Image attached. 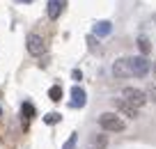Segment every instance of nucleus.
<instances>
[{"label":"nucleus","mask_w":156,"mask_h":149,"mask_svg":"<svg viewBox=\"0 0 156 149\" xmlns=\"http://www.w3.org/2000/svg\"><path fill=\"white\" fill-rule=\"evenodd\" d=\"M99 126H101L103 131H110V133H119V131L126 129L124 119L119 115H115V112H103V115H99Z\"/></svg>","instance_id":"obj_1"},{"label":"nucleus","mask_w":156,"mask_h":149,"mask_svg":"<svg viewBox=\"0 0 156 149\" xmlns=\"http://www.w3.org/2000/svg\"><path fill=\"white\" fill-rule=\"evenodd\" d=\"M129 67H131V76L136 78H145L151 69V62L145 55H136V58H129Z\"/></svg>","instance_id":"obj_2"},{"label":"nucleus","mask_w":156,"mask_h":149,"mask_svg":"<svg viewBox=\"0 0 156 149\" xmlns=\"http://www.w3.org/2000/svg\"><path fill=\"white\" fill-rule=\"evenodd\" d=\"M122 96H124V101H126V103H131V106H133V108H138V110H140V108L147 103L145 92H142V90H138V87H124Z\"/></svg>","instance_id":"obj_3"},{"label":"nucleus","mask_w":156,"mask_h":149,"mask_svg":"<svg viewBox=\"0 0 156 149\" xmlns=\"http://www.w3.org/2000/svg\"><path fill=\"white\" fill-rule=\"evenodd\" d=\"M25 44H28V53L34 55V58H39V55H44V53H46V41L39 37V34H34V32L28 34Z\"/></svg>","instance_id":"obj_4"},{"label":"nucleus","mask_w":156,"mask_h":149,"mask_svg":"<svg viewBox=\"0 0 156 149\" xmlns=\"http://www.w3.org/2000/svg\"><path fill=\"white\" fill-rule=\"evenodd\" d=\"M112 73L115 78H131V67H129V58H119L112 62Z\"/></svg>","instance_id":"obj_5"},{"label":"nucleus","mask_w":156,"mask_h":149,"mask_svg":"<svg viewBox=\"0 0 156 149\" xmlns=\"http://www.w3.org/2000/svg\"><path fill=\"white\" fill-rule=\"evenodd\" d=\"M64 7H67V0H48V5H46V14H48L51 21L60 19L64 12Z\"/></svg>","instance_id":"obj_6"},{"label":"nucleus","mask_w":156,"mask_h":149,"mask_svg":"<svg viewBox=\"0 0 156 149\" xmlns=\"http://www.w3.org/2000/svg\"><path fill=\"white\" fill-rule=\"evenodd\" d=\"M112 103H115V108L122 112L124 117H129V119H138V115H140V110H138V108H133L131 103H126L124 99H115Z\"/></svg>","instance_id":"obj_7"},{"label":"nucleus","mask_w":156,"mask_h":149,"mask_svg":"<svg viewBox=\"0 0 156 149\" xmlns=\"http://www.w3.org/2000/svg\"><path fill=\"white\" fill-rule=\"evenodd\" d=\"M71 106L73 108H83L85 106V90H83V87H73V90H71Z\"/></svg>","instance_id":"obj_8"},{"label":"nucleus","mask_w":156,"mask_h":149,"mask_svg":"<svg viewBox=\"0 0 156 149\" xmlns=\"http://www.w3.org/2000/svg\"><path fill=\"white\" fill-rule=\"evenodd\" d=\"M110 32H112V23L110 21H99V23L94 25V34H97V37H108Z\"/></svg>","instance_id":"obj_9"},{"label":"nucleus","mask_w":156,"mask_h":149,"mask_svg":"<svg viewBox=\"0 0 156 149\" xmlns=\"http://www.w3.org/2000/svg\"><path fill=\"white\" fill-rule=\"evenodd\" d=\"M21 115H23V119H25V122H30V119L34 117V106H32L30 101H25L23 106H21Z\"/></svg>","instance_id":"obj_10"},{"label":"nucleus","mask_w":156,"mask_h":149,"mask_svg":"<svg viewBox=\"0 0 156 149\" xmlns=\"http://www.w3.org/2000/svg\"><path fill=\"white\" fill-rule=\"evenodd\" d=\"M138 48H140V55H147L151 51V44L147 37H138Z\"/></svg>","instance_id":"obj_11"},{"label":"nucleus","mask_w":156,"mask_h":149,"mask_svg":"<svg viewBox=\"0 0 156 149\" xmlns=\"http://www.w3.org/2000/svg\"><path fill=\"white\" fill-rule=\"evenodd\" d=\"M92 144H94L97 149H106V147H108V138L99 133V135H94V138H92Z\"/></svg>","instance_id":"obj_12"},{"label":"nucleus","mask_w":156,"mask_h":149,"mask_svg":"<svg viewBox=\"0 0 156 149\" xmlns=\"http://www.w3.org/2000/svg\"><path fill=\"white\" fill-rule=\"evenodd\" d=\"M48 96H51V101L58 103L60 99H62V87H60V85H53V87L48 90Z\"/></svg>","instance_id":"obj_13"},{"label":"nucleus","mask_w":156,"mask_h":149,"mask_svg":"<svg viewBox=\"0 0 156 149\" xmlns=\"http://www.w3.org/2000/svg\"><path fill=\"white\" fill-rule=\"evenodd\" d=\"M145 96L149 99L151 103H156V85H147V90H145Z\"/></svg>","instance_id":"obj_14"},{"label":"nucleus","mask_w":156,"mask_h":149,"mask_svg":"<svg viewBox=\"0 0 156 149\" xmlns=\"http://www.w3.org/2000/svg\"><path fill=\"white\" fill-rule=\"evenodd\" d=\"M60 119H62V117H60L58 112H48V115L44 117V122H46V124H58Z\"/></svg>","instance_id":"obj_15"},{"label":"nucleus","mask_w":156,"mask_h":149,"mask_svg":"<svg viewBox=\"0 0 156 149\" xmlns=\"http://www.w3.org/2000/svg\"><path fill=\"white\" fill-rule=\"evenodd\" d=\"M76 140H78V135H76V133H71V135H69V140L64 142V147H62V149H76Z\"/></svg>","instance_id":"obj_16"},{"label":"nucleus","mask_w":156,"mask_h":149,"mask_svg":"<svg viewBox=\"0 0 156 149\" xmlns=\"http://www.w3.org/2000/svg\"><path fill=\"white\" fill-rule=\"evenodd\" d=\"M71 76H73V80H80V78H83V73H80V71H78V69H76V71H73Z\"/></svg>","instance_id":"obj_17"},{"label":"nucleus","mask_w":156,"mask_h":149,"mask_svg":"<svg viewBox=\"0 0 156 149\" xmlns=\"http://www.w3.org/2000/svg\"><path fill=\"white\" fill-rule=\"evenodd\" d=\"M151 71H154V80H156V62L151 64Z\"/></svg>","instance_id":"obj_18"},{"label":"nucleus","mask_w":156,"mask_h":149,"mask_svg":"<svg viewBox=\"0 0 156 149\" xmlns=\"http://www.w3.org/2000/svg\"><path fill=\"white\" fill-rule=\"evenodd\" d=\"M16 2H32V0H16Z\"/></svg>","instance_id":"obj_19"},{"label":"nucleus","mask_w":156,"mask_h":149,"mask_svg":"<svg viewBox=\"0 0 156 149\" xmlns=\"http://www.w3.org/2000/svg\"><path fill=\"white\" fill-rule=\"evenodd\" d=\"M0 115H2V108H0Z\"/></svg>","instance_id":"obj_20"}]
</instances>
